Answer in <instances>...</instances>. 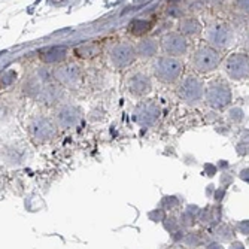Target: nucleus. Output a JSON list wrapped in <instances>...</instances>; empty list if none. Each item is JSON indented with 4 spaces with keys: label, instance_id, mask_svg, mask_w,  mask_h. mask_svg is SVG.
<instances>
[{
    "label": "nucleus",
    "instance_id": "obj_1",
    "mask_svg": "<svg viewBox=\"0 0 249 249\" xmlns=\"http://www.w3.org/2000/svg\"><path fill=\"white\" fill-rule=\"evenodd\" d=\"M184 71V64L179 58L173 55H163L158 57L152 63V72L155 78H158L161 82H175L180 78Z\"/></svg>",
    "mask_w": 249,
    "mask_h": 249
},
{
    "label": "nucleus",
    "instance_id": "obj_2",
    "mask_svg": "<svg viewBox=\"0 0 249 249\" xmlns=\"http://www.w3.org/2000/svg\"><path fill=\"white\" fill-rule=\"evenodd\" d=\"M221 61V57H219V53L213 48H200L196 51L194 57H193V66L197 72H201V73H208V72H212L215 71L218 64Z\"/></svg>",
    "mask_w": 249,
    "mask_h": 249
},
{
    "label": "nucleus",
    "instance_id": "obj_3",
    "mask_svg": "<svg viewBox=\"0 0 249 249\" xmlns=\"http://www.w3.org/2000/svg\"><path fill=\"white\" fill-rule=\"evenodd\" d=\"M136 55V48H133L127 42H118L112 45L109 50V61L115 69H123L131 64Z\"/></svg>",
    "mask_w": 249,
    "mask_h": 249
},
{
    "label": "nucleus",
    "instance_id": "obj_4",
    "mask_svg": "<svg viewBox=\"0 0 249 249\" xmlns=\"http://www.w3.org/2000/svg\"><path fill=\"white\" fill-rule=\"evenodd\" d=\"M30 136L36 142H47L55 136V124L47 117H36L29 125Z\"/></svg>",
    "mask_w": 249,
    "mask_h": 249
},
{
    "label": "nucleus",
    "instance_id": "obj_5",
    "mask_svg": "<svg viewBox=\"0 0 249 249\" xmlns=\"http://www.w3.org/2000/svg\"><path fill=\"white\" fill-rule=\"evenodd\" d=\"M203 84L196 76H187L178 87V96L187 103H196L203 97Z\"/></svg>",
    "mask_w": 249,
    "mask_h": 249
},
{
    "label": "nucleus",
    "instance_id": "obj_6",
    "mask_svg": "<svg viewBox=\"0 0 249 249\" xmlns=\"http://www.w3.org/2000/svg\"><path fill=\"white\" fill-rule=\"evenodd\" d=\"M160 118V107L155 102H143L133 112V120L142 127H151Z\"/></svg>",
    "mask_w": 249,
    "mask_h": 249
},
{
    "label": "nucleus",
    "instance_id": "obj_7",
    "mask_svg": "<svg viewBox=\"0 0 249 249\" xmlns=\"http://www.w3.org/2000/svg\"><path fill=\"white\" fill-rule=\"evenodd\" d=\"M54 79L64 87H75L79 84L81 81V69L78 64L73 63H67V64H61L58 67H55L54 72H53Z\"/></svg>",
    "mask_w": 249,
    "mask_h": 249
},
{
    "label": "nucleus",
    "instance_id": "obj_8",
    "mask_svg": "<svg viewBox=\"0 0 249 249\" xmlns=\"http://www.w3.org/2000/svg\"><path fill=\"white\" fill-rule=\"evenodd\" d=\"M82 117V112L78 106L75 105H64L57 110V115H55V121L57 125L67 130V128H72L75 125L79 124Z\"/></svg>",
    "mask_w": 249,
    "mask_h": 249
},
{
    "label": "nucleus",
    "instance_id": "obj_9",
    "mask_svg": "<svg viewBox=\"0 0 249 249\" xmlns=\"http://www.w3.org/2000/svg\"><path fill=\"white\" fill-rule=\"evenodd\" d=\"M161 48L167 55L179 57L187 53L188 43L182 33H169L161 39Z\"/></svg>",
    "mask_w": 249,
    "mask_h": 249
},
{
    "label": "nucleus",
    "instance_id": "obj_10",
    "mask_svg": "<svg viewBox=\"0 0 249 249\" xmlns=\"http://www.w3.org/2000/svg\"><path fill=\"white\" fill-rule=\"evenodd\" d=\"M151 88H152V84H151L149 76L142 72H136L130 75L127 79V89L134 97L146 96L148 93H151Z\"/></svg>",
    "mask_w": 249,
    "mask_h": 249
},
{
    "label": "nucleus",
    "instance_id": "obj_11",
    "mask_svg": "<svg viewBox=\"0 0 249 249\" xmlns=\"http://www.w3.org/2000/svg\"><path fill=\"white\" fill-rule=\"evenodd\" d=\"M206 99H208L211 106L221 109V107L227 106L230 103L231 94H230V89L227 87H224L221 84H212L206 91Z\"/></svg>",
    "mask_w": 249,
    "mask_h": 249
},
{
    "label": "nucleus",
    "instance_id": "obj_12",
    "mask_svg": "<svg viewBox=\"0 0 249 249\" xmlns=\"http://www.w3.org/2000/svg\"><path fill=\"white\" fill-rule=\"evenodd\" d=\"M225 71H227V73L230 76H233L236 79L249 76V58L245 55H240V54L233 55L231 58L227 60Z\"/></svg>",
    "mask_w": 249,
    "mask_h": 249
},
{
    "label": "nucleus",
    "instance_id": "obj_13",
    "mask_svg": "<svg viewBox=\"0 0 249 249\" xmlns=\"http://www.w3.org/2000/svg\"><path fill=\"white\" fill-rule=\"evenodd\" d=\"M208 39L211 43H213L215 47H227L230 40V30L225 26H213L208 30Z\"/></svg>",
    "mask_w": 249,
    "mask_h": 249
},
{
    "label": "nucleus",
    "instance_id": "obj_14",
    "mask_svg": "<svg viewBox=\"0 0 249 249\" xmlns=\"http://www.w3.org/2000/svg\"><path fill=\"white\" fill-rule=\"evenodd\" d=\"M66 54H67V50L64 47H53V48H47V50L40 51L39 57L47 64H57V63L64 61Z\"/></svg>",
    "mask_w": 249,
    "mask_h": 249
},
{
    "label": "nucleus",
    "instance_id": "obj_15",
    "mask_svg": "<svg viewBox=\"0 0 249 249\" xmlns=\"http://www.w3.org/2000/svg\"><path fill=\"white\" fill-rule=\"evenodd\" d=\"M61 96V91H60V88L57 85H53L51 82H48L47 85H45L42 88V91L39 93L37 99L42 100L43 103H47V105H51L54 102H57Z\"/></svg>",
    "mask_w": 249,
    "mask_h": 249
},
{
    "label": "nucleus",
    "instance_id": "obj_16",
    "mask_svg": "<svg viewBox=\"0 0 249 249\" xmlns=\"http://www.w3.org/2000/svg\"><path fill=\"white\" fill-rule=\"evenodd\" d=\"M157 50H158V43L154 40V39H145V40H141L138 43V47H136V54L139 57H152L157 54Z\"/></svg>",
    "mask_w": 249,
    "mask_h": 249
},
{
    "label": "nucleus",
    "instance_id": "obj_17",
    "mask_svg": "<svg viewBox=\"0 0 249 249\" xmlns=\"http://www.w3.org/2000/svg\"><path fill=\"white\" fill-rule=\"evenodd\" d=\"M100 51L99 43L96 42H85L75 50V54L81 58H93L97 55V53Z\"/></svg>",
    "mask_w": 249,
    "mask_h": 249
},
{
    "label": "nucleus",
    "instance_id": "obj_18",
    "mask_svg": "<svg viewBox=\"0 0 249 249\" xmlns=\"http://www.w3.org/2000/svg\"><path fill=\"white\" fill-rule=\"evenodd\" d=\"M179 30L182 35H197L200 32V24L194 18H187L184 21H180Z\"/></svg>",
    "mask_w": 249,
    "mask_h": 249
},
{
    "label": "nucleus",
    "instance_id": "obj_19",
    "mask_svg": "<svg viewBox=\"0 0 249 249\" xmlns=\"http://www.w3.org/2000/svg\"><path fill=\"white\" fill-rule=\"evenodd\" d=\"M149 29H151V24L146 21H143V19H136V21L130 22V26H128V32L131 35H143Z\"/></svg>",
    "mask_w": 249,
    "mask_h": 249
}]
</instances>
